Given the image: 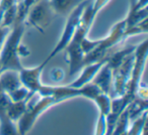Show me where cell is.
Here are the masks:
<instances>
[{"instance_id": "cell-1", "label": "cell", "mask_w": 148, "mask_h": 135, "mask_svg": "<svg viewBox=\"0 0 148 135\" xmlns=\"http://www.w3.org/2000/svg\"><path fill=\"white\" fill-rule=\"evenodd\" d=\"M110 0H90L85 6L80 20L76 27L71 41L64 49L66 61L69 65V76H73L80 72L82 69V61L84 55L81 51V45L87 37L91 25L95 21L99 12L106 6Z\"/></svg>"}, {"instance_id": "cell-2", "label": "cell", "mask_w": 148, "mask_h": 135, "mask_svg": "<svg viewBox=\"0 0 148 135\" xmlns=\"http://www.w3.org/2000/svg\"><path fill=\"white\" fill-rule=\"evenodd\" d=\"M25 21H14L11 26L10 32L7 35L3 47L0 51V71L1 73L6 70L21 72L23 65L19 57V47L25 34Z\"/></svg>"}, {"instance_id": "cell-3", "label": "cell", "mask_w": 148, "mask_h": 135, "mask_svg": "<svg viewBox=\"0 0 148 135\" xmlns=\"http://www.w3.org/2000/svg\"><path fill=\"white\" fill-rule=\"evenodd\" d=\"M127 37H129V35L127 33V27H126L125 21L123 19L112 27L109 35L103 37V38H99L97 47L83 57L82 68L88 63L105 59L109 55V53L113 51L114 47Z\"/></svg>"}, {"instance_id": "cell-4", "label": "cell", "mask_w": 148, "mask_h": 135, "mask_svg": "<svg viewBox=\"0 0 148 135\" xmlns=\"http://www.w3.org/2000/svg\"><path fill=\"white\" fill-rule=\"evenodd\" d=\"M31 100L27 103V107L25 112L23 113V115L16 122L17 129H18L21 135L27 134V132L33 128L37 119L45 111H47L50 107L59 103L52 96H42L41 99L35 103H32Z\"/></svg>"}, {"instance_id": "cell-5", "label": "cell", "mask_w": 148, "mask_h": 135, "mask_svg": "<svg viewBox=\"0 0 148 135\" xmlns=\"http://www.w3.org/2000/svg\"><path fill=\"white\" fill-rule=\"evenodd\" d=\"M89 1H90V0H87L85 2L81 3V4L78 5L72 12H70L69 14L67 15V20H66V23H65V25H64V29L61 34V37H60L57 45L54 47V49H52L50 55H48L47 59H46V61H47L48 63H49L52 59H54L58 53L63 51L64 49L67 47V45L69 43V41H71L74 32L76 30V27L79 23V20H80L81 14H82L85 6L89 3Z\"/></svg>"}, {"instance_id": "cell-6", "label": "cell", "mask_w": 148, "mask_h": 135, "mask_svg": "<svg viewBox=\"0 0 148 135\" xmlns=\"http://www.w3.org/2000/svg\"><path fill=\"white\" fill-rule=\"evenodd\" d=\"M53 13L49 0H36L27 11L25 22L44 32V29L52 21Z\"/></svg>"}, {"instance_id": "cell-7", "label": "cell", "mask_w": 148, "mask_h": 135, "mask_svg": "<svg viewBox=\"0 0 148 135\" xmlns=\"http://www.w3.org/2000/svg\"><path fill=\"white\" fill-rule=\"evenodd\" d=\"M134 65V53L124 59V61L113 70V87L111 98L120 97L124 94L130 80Z\"/></svg>"}, {"instance_id": "cell-8", "label": "cell", "mask_w": 148, "mask_h": 135, "mask_svg": "<svg viewBox=\"0 0 148 135\" xmlns=\"http://www.w3.org/2000/svg\"><path fill=\"white\" fill-rule=\"evenodd\" d=\"M48 65V61H44L37 67L34 68H25L23 67V70L19 72V78H21V85L27 89L29 92H33L35 94H38L40 89L43 86V83L41 80L42 73L46 65Z\"/></svg>"}, {"instance_id": "cell-9", "label": "cell", "mask_w": 148, "mask_h": 135, "mask_svg": "<svg viewBox=\"0 0 148 135\" xmlns=\"http://www.w3.org/2000/svg\"><path fill=\"white\" fill-rule=\"evenodd\" d=\"M105 63H106V59L84 65L80 70L81 73L78 78H77L76 80H74L73 82L69 85L71 87H74V88H80V87H83V86H85V85L91 83V81L93 80L95 75L101 70V68L105 65Z\"/></svg>"}, {"instance_id": "cell-10", "label": "cell", "mask_w": 148, "mask_h": 135, "mask_svg": "<svg viewBox=\"0 0 148 135\" xmlns=\"http://www.w3.org/2000/svg\"><path fill=\"white\" fill-rule=\"evenodd\" d=\"M91 83H93L101 93L109 95L111 97L112 87H113V70L107 63V61H106L105 65L101 68L99 73L95 75Z\"/></svg>"}, {"instance_id": "cell-11", "label": "cell", "mask_w": 148, "mask_h": 135, "mask_svg": "<svg viewBox=\"0 0 148 135\" xmlns=\"http://www.w3.org/2000/svg\"><path fill=\"white\" fill-rule=\"evenodd\" d=\"M21 85L19 72L12 70L3 71L0 74V91H3L6 94L19 88Z\"/></svg>"}, {"instance_id": "cell-12", "label": "cell", "mask_w": 148, "mask_h": 135, "mask_svg": "<svg viewBox=\"0 0 148 135\" xmlns=\"http://www.w3.org/2000/svg\"><path fill=\"white\" fill-rule=\"evenodd\" d=\"M87 0H49L51 8L55 14L67 16L78 5Z\"/></svg>"}, {"instance_id": "cell-13", "label": "cell", "mask_w": 148, "mask_h": 135, "mask_svg": "<svg viewBox=\"0 0 148 135\" xmlns=\"http://www.w3.org/2000/svg\"><path fill=\"white\" fill-rule=\"evenodd\" d=\"M33 97H32V98H33ZM32 98H29L23 101H19V102H12V101H11L6 109V114H7V116H8V118L10 119V120H12L13 122L16 123L17 121H18V119L23 115V113L25 112L27 107V103H29V101L31 100Z\"/></svg>"}, {"instance_id": "cell-14", "label": "cell", "mask_w": 148, "mask_h": 135, "mask_svg": "<svg viewBox=\"0 0 148 135\" xmlns=\"http://www.w3.org/2000/svg\"><path fill=\"white\" fill-rule=\"evenodd\" d=\"M0 135H21L16 123L8 118L6 110H0Z\"/></svg>"}, {"instance_id": "cell-15", "label": "cell", "mask_w": 148, "mask_h": 135, "mask_svg": "<svg viewBox=\"0 0 148 135\" xmlns=\"http://www.w3.org/2000/svg\"><path fill=\"white\" fill-rule=\"evenodd\" d=\"M145 126H147V111H145L135 120L131 121L127 130V135H141Z\"/></svg>"}, {"instance_id": "cell-16", "label": "cell", "mask_w": 148, "mask_h": 135, "mask_svg": "<svg viewBox=\"0 0 148 135\" xmlns=\"http://www.w3.org/2000/svg\"><path fill=\"white\" fill-rule=\"evenodd\" d=\"M111 100L112 98L109 95L103 94V93H99L95 98L93 102L95 103V105L99 108V113L107 116L110 112V109H111Z\"/></svg>"}, {"instance_id": "cell-17", "label": "cell", "mask_w": 148, "mask_h": 135, "mask_svg": "<svg viewBox=\"0 0 148 135\" xmlns=\"http://www.w3.org/2000/svg\"><path fill=\"white\" fill-rule=\"evenodd\" d=\"M7 95H8V97L10 98V100L12 101V102H19V101H23L29 98H32V97L35 96L36 94L33 92H29L25 87L21 86L19 88L9 92Z\"/></svg>"}, {"instance_id": "cell-18", "label": "cell", "mask_w": 148, "mask_h": 135, "mask_svg": "<svg viewBox=\"0 0 148 135\" xmlns=\"http://www.w3.org/2000/svg\"><path fill=\"white\" fill-rule=\"evenodd\" d=\"M106 115L101 114L99 115V119L97 121V126H95V135H105L106 134Z\"/></svg>"}, {"instance_id": "cell-19", "label": "cell", "mask_w": 148, "mask_h": 135, "mask_svg": "<svg viewBox=\"0 0 148 135\" xmlns=\"http://www.w3.org/2000/svg\"><path fill=\"white\" fill-rule=\"evenodd\" d=\"M11 27L9 26H4V25H0V51L2 49L3 45H4L5 41H6L7 35L10 32Z\"/></svg>"}, {"instance_id": "cell-20", "label": "cell", "mask_w": 148, "mask_h": 135, "mask_svg": "<svg viewBox=\"0 0 148 135\" xmlns=\"http://www.w3.org/2000/svg\"><path fill=\"white\" fill-rule=\"evenodd\" d=\"M51 77L54 81L56 82H60L64 79L65 77V73L62 69H54L53 71L51 72Z\"/></svg>"}, {"instance_id": "cell-21", "label": "cell", "mask_w": 148, "mask_h": 135, "mask_svg": "<svg viewBox=\"0 0 148 135\" xmlns=\"http://www.w3.org/2000/svg\"><path fill=\"white\" fill-rule=\"evenodd\" d=\"M5 11H6V8L0 3V25H1V23H2V18H3V15H4Z\"/></svg>"}, {"instance_id": "cell-22", "label": "cell", "mask_w": 148, "mask_h": 135, "mask_svg": "<svg viewBox=\"0 0 148 135\" xmlns=\"http://www.w3.org/2000/svg\"><path fill=\"white\" fill-rule=\"evenodd\" d=\"M141 135H148L147 134V126H145V128L143 129V131H142Z\"/></svg>"}, {"instance_id": "cell-23", "label": "cell", "mask_w": 148, "mask_h": 135, "mask_svg": "<svg viewBox=\"0 0 148 135\" xmlns=\"http://www.w3.org/2000/svg\"><path fill=\"white\" fill-rule=\"evenodd\" d=\"M21 0H17V4H18V3L21 2Z\"/></svg>"}]
</instances>
